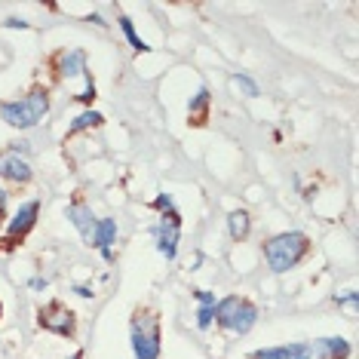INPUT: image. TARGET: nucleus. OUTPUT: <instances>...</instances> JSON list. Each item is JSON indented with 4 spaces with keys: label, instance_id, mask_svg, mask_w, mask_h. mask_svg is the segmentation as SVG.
Masks as SVG:
<instances>
[{
    "label": "nucleus",
    "instance_id": "1",
    "mask_svg": "<svg viewBox=\"0 0 359 359\" xmlns=\"http://www.w3.org/2000/svg\"><path fill=\"white\" fill-rule=\"evenodd\" d=\"M307 255H310V236L301 233V231L276 233L264 243V261L273 273L292 271V267H298Z\"/></svg>",
    "mask_w": 359,
    "mask_h": 359
},
{
    "label": "nucleus",
    "instance_id": "2",
    "mask_svg": "<svg viewBox=\"0 0 359 359\" xmlns=\"http://www.w3.org/2000/svg\"><path fill=\"white\" fill-rule=\"evenodd\" d=\"M46 114H50V93L46 89H31L22 99L0 102V120L13 129H34Z\"/></svg>",
    "mask_w": 359,
    "mask_h": 359
},
{
    "label": "nucleus",
    "instance_id": "3",
    "mask_svg": "<svg viewBox=\"0 0 359 359\" xmlns=\"http://www.w3.org/2000/svg\"><path fill=\"white\" fill-rule=\"evenodd\" d=\"M129 341L135 359H160V316L151 307H135L129 320Z\"/></svg>",
    "mask_w": 359,
    "mask_h": 359
},
{
    "label": "nucleus",
    "instance_id": "4",
    "mask_svg": "<svg viewBox=\"0 0 359 359\" xmlns=\"http://www.w3.org/2000/svg\"><path fill=\"white\" fill-rule=\"evenodd\" d=\"M215 323L231 334H249L252 325L258 323V307L249 298L227 295L215 304Z\"/></svg>",
    "mask_w": 359,
    "mask_h": 359
},
{
    "label": "nucleus",
    "instance_id": "5",
    "mask_svg": "<svg viewBox=\"0 0 359 359\" xmlns=\"http://www.w3.org/2000/svg\"><path fill=\"white\" fill-rule=\"evenodd\" d=\"M37 325L43 332H53V334H62V338H74L77 332V316L71 313L62 301H50L37 310Z\"/></svg>",
    "mask_w": 359,
    "mask_h": 359
},
{
    "label": "nucleus",
    "instance_id": "6",
    "mask_svg": "<svg viewBox=\"0 0 359 359\" xmlns=\"http://www.w3.org/2000/svg\"><path fill=\"white\" fill-rule=\"evenodd\" d=\"M154 243H157V252L166 261H175L178 255V240H182V215L178 212H169V215H160V222L151 227Z\"/></svg>",
    "mask_w": 359,
    "mask_h": 359
},
{
    "label": "nucleus",
    "instance_id": "7",
    "mask_svg": "<svg viewBox=\"0 0 359 359\" xmlns=\"http://www.w3.org/2000/svg\"><path fill=\"white\" fill-rule=\"evenodd\" d=\"M37 215H40V200H28V203H22V206L13 212L10 222H6V243H10V246H15V243L25 240V236H28L31 231H34Z\"/></svg>",
    "mask_w": 359,
    "mask_h": 359
},
{
    "label": "nucleus",
    "instance_id": "8",
    "mask_svg": "<svg viewBox=\"0 0 359 359\" xmlns=\"http://www.w3.org/2000/svg\"><path fill=\"white\" fill-rule=\"evenodd\" d=\"M34 169H31L28 157L22 154H13L10 148L0 151V182H10V184H28Z\"/></svg>",
    "mask_w": 359,
    "mask_h": 359
},
{
    "label": "nucleus",
    "instance_id": "9",
    "mask_svg": "<svg viewBox=\"0 0 359 359\" xmlns=\"http://www.w3.org/2000/svg\"><path fill=\"white\" fill-rule=\"evenodd\" d=\"M55 74H59L62 80H77V77H83L86 83L93 77H89V71H86V53L83 50H65L55 55Z\"/></svg>",
    "mask_w": 359,
    "mask_h": 359
},
{
    "label": "nucleus",
    "instance_id": "10",
    "mask_svg": "<svg viewBox=\"0 0 359 359\" xmlns=\"http://www.w3.org/2000/svg\"><path fill=\"white\" fill-rule=\"evenodd\" d=\"M65 218L77 227V233L83 236V243L89 246V243H93V233H95V224H99V218L93 215V209H89L86 203H71V206L65 209Z\"/></svg>",
    "mask_w": 359,
    "mask_h": 359
},
{
    "label": "nucleus",
    "instance_id": "11",
    "mask_svg": "<svg viewBox=\"0 0 359 359\" xmlns=\"http://www.w3.org/2000/svg\"><path fill=\"white\" fill-rule=\"evenodd\" d=\"M117 243V218H99V224H95V233H93V243L89 246L99 249L104 261L114 258L111 246Z\"/></svg>",
    "mask_w": 359,
    "mask_h": 359
},
{
    "label": "nucleus",
    "instance_id": "12",
    "mask_svg": "<svg viewBox=\"0 0 359 359\" xmlns=\"http://www.w3.org/2000/svg\"><path fill=\"white\" fill-rule=\"evenodd\" d=\"M310 344H283V347H261L249 359H310Z\"/></svg>",
    "mask_w": 359,
    "mask_h": 359
},
{
    "label": "nucleus",
    "instance_id": "13",
    "mask_svg": "<svg viewBox=\"0 0 359 359\" xmlns=\"http://www.w3.org/2000/svg\"><path fill=\"white\" fill-rule=\"evenodd\" d=\"M310 353L320 359H347L350 356V341L347 338H320L310 344Z\"/></svg>",
    "mask_w": 359,
    "mask_h": 359
},
{
    "label": "nucleus",
    "instance_id": "14",
    "mask_svg": "<svg viewBox=\"0 0 359 359\" xmlns=\"http://www.w3.org/2000/svg\"><path fill=\"white\" fill-rule=\"evenodd\" d=\"M209 104H212V93L203 86L200 93L191 99V104H187V114H191V123L194 126H203L209 120Z\"/></svg>",
    "mask_w": 359,
    "mask_h": 359
},
{
    "label": "nucleus",
    "instance_id": "15",
    "mask_svg": "<svg viewBox=\"0 0 359 359\" xmlns=\"http://www.w3.org/2000/svg\"><path fill=\"white\" fill-rule=\"evenodd\" d=\"M227 231H231V240L233 243H243L249 236L252 231V218H249V212L246 209H236L227 215Z\"/></svg>",
    "mask_w": 359,
    "mask_h": 359
},
{
    "label": "nucleus",
    "instance_id": "16",
    "mask_svg": "<svg viewBox=\"0 0 359 359\" xmlns=\"http://www.w3.org/2000/svg\"><path fill=\"white\" fill-rule=\"evenodd\" d=\"M104 123V117L99 111H83V114H77L74 120H71V126H68V133H65V142H68L71 135H77V133H86V129H95V126H102Z\"/></svg>",
    "mask_w": 359,
    "mask_h": 359
},
{
    "label": "nucleus",
    "instance_id": "17",
    "mask_svg": "<svg viewBox=\"0 0 359 359\" xmlns=\"http://www.w3.org/2000/svg\"><path fill=\"white\" fill-rule=\"evenodd\" d=\"M120 31H123V37L129 40V46H133L135 53H151V46L138 37V31H135V25H133V19H129V15H120Z\"/></svg>",
    "mask_w": 359,
    "mask_h": 359
},
{
    "label": "nucleus",
    "instance_id": "18",
    "mask_svg": "<svg viewBox=\"0 0 359 359\" xmlns=\"http://www.w3.org/2000/svg\"><path fill=\"white\" fill-rule=\"evenodd\" d=\"M231 83H233L236 89H240L243 95H249V99H255V95H261L258 83H255L252 77H246V74H233V77H231Z\"/></svg>",
    "mask_w": 359,
    "mask_h": 359
},
{
    "label": "nucleus",
    "instance_id": "19",
    "mask_svg": "<svg viewBox=\"0 0 359 359\" xmlns=\"http://www.w3.org/2000/svg\"><path fill=\"white\" fill-rule=\"evenodd\" d=\"M212 323H215V304H200L197 307V329L206 332Z\"/></svg>",
    "mask_w": 359,
    "mask_h": 359
},
{
    "label": "nucleus",
    "instance_id": "20",
    "mask_svg": "<svg viewBox=\"0 0 359 359\" xmlns=\"http://www.w3.org/2000/svg\"><path fill=\"white\" fill-rule=\"evenodd\" d=\"M154 209H157L160 215H169V212H175V203H172V197H169V194H160V197L154 200Z\"/></svg>",
    "mask_w": 359,
    "mask_h": 359
},
{
    "label": "nucleus",
    "instance_id": "21",
    "mask_svg": "<svg viewBox=\"0 0 359 359\" xmlns=\"http://www.w3.org/2000/svg\"><path fill=\"white\" fill-rule=\"evenodd\" d=\"M194 298H197L200 304H218L215 292H206V289H197V292H194Z\"/></svg>",
    "mask_w": 359,
    "mask_h": 359
},
{
    "label": "nucleus",
    "instance_id": "22",
    "mask_svg": "<svg viewBox=\"0 0 359 359\" xmlns=\"http://www.w3.org/2000/svg\"><path fill=\"white\" fill-rule=\"evenodd\" d=\"M356 301H359V292H347V295L334 298V304H341V307H353Z\"/></svg>",
    "mask_w": 359,
    "mask_h": 359
},
{
    "label": "nucleus",
    "instance_id": "23",
    "mask_svg": "<svg viewBox=\"0 0 359 359\" xmlns=\"http://www.w3.org/2000/svg\"><path fill=\"white\" fill-rule=\"evenodd\" d=\"M6 209H10V194L6 187H0V222H6Z\"/></svg>",
    "mask_w": 359,
    "mask_h": 359
},
{
    "label": "nucleus",
    "instance_id": "24",
    "mask_svg": "<svg viewBox=\"0 0 359 359\" xmlns=\"http://www.w3.org/2000/svg\"><path fill=\"white\" fill-rule=\"evenodd\" d=\"M6 28H19V31H25V28H28V22H25V19H6Z\"/></svg>",
    "mask_w": 359,
    "mask_h": 359
},
{
    "label": "nucleus",
    "instance_id": "25",
    "mask_svg": "<svg viewBox=\"0 0 359 359\" xmlns=\"http://www.w3.org/2000/svg\"><path fill=\"white\" fill-rule=\"evenodd\" d=\"M74 292H77V295H80V298H93V295H95V292H93V289H89V285H77V289H74Z\"/></svg>",
    "mask_w": 359,
    "mask_h": 359
},
{
    "label": "nucleus",
    "instance_id": "26",
    "mask_svg": "<svg viewBox=\"0 0 359 359\" xmlns=\"http://www.w3.org/2000/svg\"><path fill=\"white\" fill-rule=\"evenodd\" d=\"M31 289H46V280H40V276L37 280H31Z\"/></svg>",
    "mask_w": 359,
    "mask_h": 359
},
{
    "label": "nucleus",
    "instance_id": "27",
    "mask_svg": "<svg viewBox=\"0 0 359 359\" xmlns=\"http://www.w3.org/2000/svg\"><path fill=\"white\" fill-rule=\"evenodd\" d=\"M68 359H83V353H80V350H77V353H71Z\"/></svg>",
    "mask_w": 359,
    "mask_h": 359
}]
</instances>
